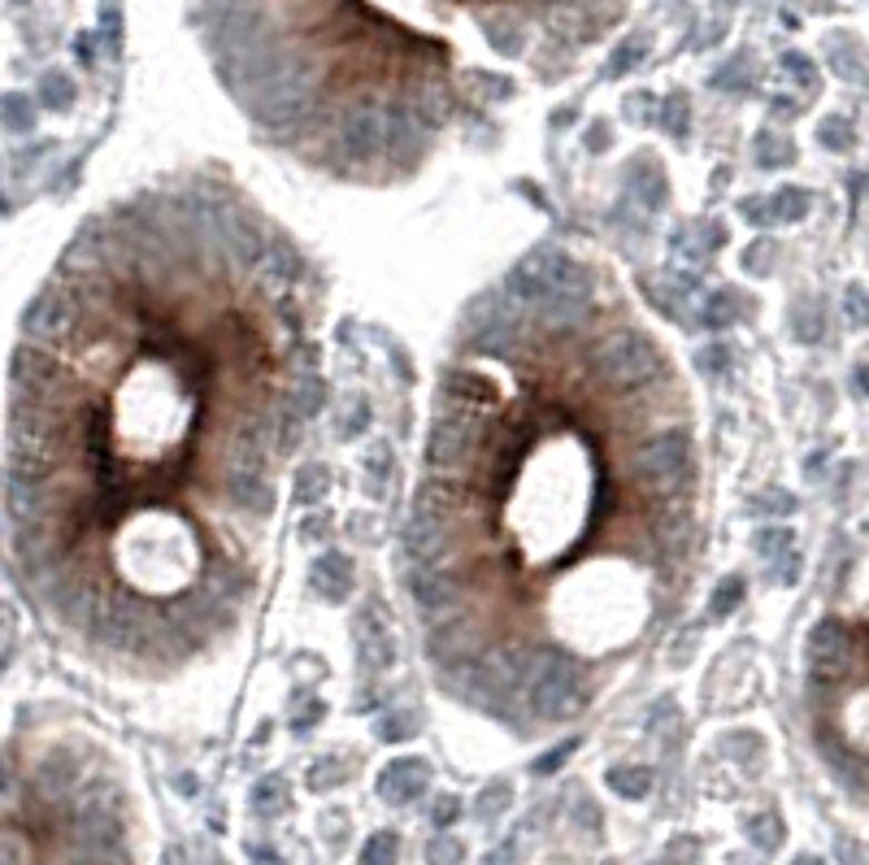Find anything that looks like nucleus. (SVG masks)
Masks as SVG:
<instances>
[{"instance_id":"nucleus-4","label":"nucleus","mask_w":869,"mask_h":865,"mask_svg":"<svg viewBox=\"0 0 869 865\" xmlns=\"http://www.w3.org/2000/svg\"><path fill=\"white\" fill-rule=\"evenodd\" d=\"M392 862H396V839H392V835H378V839H369L366 865H392Z\"/></svg>"},{"instance_id":"nucleus-6","label":"nucleus","mask_w":869,"mask_h":865,"mask_svg":"<svg viewBox=\"0 0 869 865\" xmlns=\"http://www.w3.org/2000/svg\"><path fill=\"white\" fill-rule=\"evenodd\" d=\"M613 787H622L626 796H640L643 787H648V778L643 775H613Z\"/></svg>"},{"instance_id":"nucleus-1","label":"nucleus","mask_w":869,"mask_h":865,"mask_svg":"<svg viewBox=\"0 0 869 865\" xmlns=\"http://www.w3.org/2000/svg\"><path fill=\"white\" fill-rule=\"evenodd\" d=\"M309 262L244 191L179 179L79 235L13 365L22 579L109 661L179 670L261 583L318 401Z\"/></svg>"},{"instance_id":"nucleus-3","label":"nucleus","mask_w":869,"mask_h":865,"mask_svg":"<svg viewBox=\"0 0 869 865\" xmlns=\"http://www.w3.org/2000/svg\"><path fill=\"white\" fill-rule=\"evenodd\" d=\"M809 691L826 753L869 730V544L848 566L835 609L809 636Z\"/></svg>"},{"instance_id":"nucleus-2","label":"nucleus","mask_w":869,"mask_h":865,"mask_svg":"<svg viewBox=\"0 0 869 865\" xmlns=\"http://www.w3.org/2000/svg\"><path fill=\"white\" fill-rule=\"evenodd\" d=\"M700 422L661 331L544 253L444 362L413 497L426 652L465 705L565 723L670 627L700 561Z\"/></svg>"},{"instance_id":"nucleus-7","label":"nucleus","mask_w":869,"mask_h":865,"mask_svg":"<svg viewBox=\"0 0 869 865\" xmlns=\"http://www.w3.org/2000/svg\"><path fill=\"white\" fill-rule=\"evenodd\" d=\"M426 857H431L435 865H448V862H457V857H461V848H453V844H435Z\"/></svg>"},{"instance_id":"nucleus-5","label":"nucleus","mask_w":869,"mask_h":865,"mask_svg":"<svg viewBox=\"0 0 869 865\" xmlns=\"http://www.w3.org/2000/svg\"><path fill=\"white\" fill-rule=\"evenodd\" d=\"M0 865H27V844H22V835H0Z\"/></svg>"},{"instance_id":"nucleus-8","label":"nucleus","mask_w":869,"mask_h":865,"mask_svg":"<svg viewBox=\"0 0 869 865\" xmlns=\"http://www.w3.org/2000/svg\"><path fill=\"white\" fill-rule=\"evenodd\" d=\"M796 865H822V862H809V857H804V862H796Z\"/></svg>"}]
</instances>
